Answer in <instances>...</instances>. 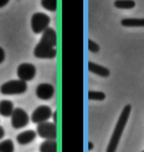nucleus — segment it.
Masks as SVG:
<instances>
[{
	"instance_id": "nucleus-10",
	"label": "nucleus",
	"mask_w": 144,
	"mask_h": 152,
	"mask_svg": "<svg viewBox=\"0 0 144 152\" xmlns=\"http://www.w3.org/2000/svg\"><path fill=\"white\" fill-rule=\"evenodd\" d=\"M34 55L37 58H55L57 52L56 48H49V47H44L40 43H37V46L35 47Z\"/></svg>"
},
{
	"instance_id": "nucleus-9",
	"label": "nucleus",
	"mask_w": 144,
	"mask_h": 152,
	"mask_svg": "<svg viewBox=\"0 0 144 152\" xmlns=\"http://www.w3.org/2000/svg\"><path fill=\"white\" fill-rule=\"evenodd\" d=\"M54 94H55V88L50 83H41L36 88V95L39 99L49 100L54 96Z\"/></svg>"
},
{
	"instance_id": "nucleus-6",
	"label": "nucleus",
	"mask_w": 144,
	"mask_h": 152,
	"mask_svg": "<svg viewBox=\"0 0 144 152\" xmlns=\"http://www.w3.org/2000/svg\"><path fill=\"white\" fill-rule=\"evenodd\" d=\"M51 116H52V110H51L50 106L41 105V106H37V108L34 110L31 120H32V123H35V124H40V123H45V121H47Z\"/></svg>"
},
{
	"instance_id": "nucleus-25",
	"label": "nucleus",
	"mask_w": 144,
	"mask_h": 152,
	"mask_svg": "<svg viewBox=\"0 0 144 152\" xmlns=\"http://www.w3.org/2000/svg\"><path fill=\"white\" fill-rule=\"evenodd\" d=\"M93 147H95V146H93V143H92V142L88 143V148H89V150H93Z\"/></svg>"
},
{
	"instance_id": "nucleus-11",
	"label": "nucleus",
	"mask_w": 144,
	"mask_h": 152,
	"mask_svg": "<svg viewBox=\"0 0 144 152\" xmlns=\"http://www.w3.org/2000/svg\"><path fill=\"white\" fill-rule=\"evenodd\" d=\"M36 131L34 130H26V131H22L16 136V141L20 143V145H29L30 142H32L36 139Z\"/></svg>"
},
{
	"instance_id": "nucleus-26",
	"label": "nucleus",
	"mask_w": 144,
	"mask_h": 152,
	"mask_svg": "<svg viewBox=\"0 0 144 152\" xmlns=\"http://www.w3.org/2000/svg\"><path fill=\"white\" fill-rule=\"evenodd\" d=\"M142 152H144V151H142Z\"/></svg>"
},
{
	"instance_id": "nucleus-2",
	"label": "nucleus",
	"mask_w": 144,
	"mask_h": 152,
	"mask_svg": "<svg viewBox=\"0 0 144 152\" xmlns=\"http://www.w3.org/2000/svg\"><path fill=\"white\" fill-rule=\"evenodd\" d=\"M26 89H27L26 82L21 80V79H16V80H9V82L4 83V84L0 87V92L5 95H13V94L25 93Z\"/></svg>"
},
{
	"instance_id": "nucleus-12",
	"label": "nucleus",
	"mask_w": 144,
	"mask_h": 152,
	"mask_svg": "<svg viewBox=\"0 0 144 152\" xmlns=\"http://www.w3.org/2000/svg\"><path fill=\"white\" fill-rule=\"evenodd\" d=\"M88 71L91 73H93V74L100 75V77H108V75H109V71L107 69V68L101 66V64L93 63V62L88 63Z\"/></svg>"
},
{
	"instance_id": "nucleus-15",
	"label": "nucleus",
	"mask_w": 144,
	"mask_h": 152,
	"mask_svg": "<svg viewBox=\"0 0 144 152\" xmlns=\"http://www.w3.org/2000/svg\"><path fill=\"white\" fill-rule=\"evenodd\" d=\"M40 152H57V142L56 140H45L40 147Z\"/></svg>"
},
{
	"instance_id": "nucleus-5",
	"label": "nucleus",
	"mask_w": 144,
	"mask_h": 152,
	"mask_svg": "<svg viewBox=\"0 0 144 152\" xmlns=\"http://www.w3.org/2000/svg\"><path fill=\"white\" fill-rule=\"evenodd\" d=\"M29 124V115L25 110H22L21 108L14 109L11 114V125L15 129H21Z\"/></svg>"
},
{
	"instance_id": "nucleus-13",
	"label": "nucleus",
	"mask_w": 144,
	"mask_h": 152,
	"mask_svg": "<svg viewBox=\"0 0 144 152\" xmlns=\"http://www.w3.org/2000/svg\"><path fill=\"white\" fill-rule=\"evenodd\" d=\"M122 25L126 27H144V18H128L122 20Z\"/></svg>"
},
{
	"instance_id": "nucleus-18",
	"label": "nucleus",
	"mask_w": 144,
	"mask_h": 152,
	"mask_svg": "<svg viewBox=\"0 0 144 152\" xmlns=\"http://www.w3.org/2000/svg\"><path fill=\"white\" fill-rule=\"evenodd\" d=\"M41 5L49 11H56L57 0H41Z\"/></svg>"
},
{
	"instance_id": "nucleus-7",
	"label": "nucleus",
	"mask_w": 144,
	"mask_h": 152,
	"mask_svg": "<svg viewBox=\"0 0 144 152\" xmlns=\"http://www.w3.org/2000/svg\"><path fill=\"white\" fill-rule=\"evenodd\" d=\"M36 74V67L31 63H21L18 67V77L19 79L27 82V80H32L35 78Z\"/></svg>"
},
{
	"instance_id": "nucleus-21",
	"label": "nucleus",
	"mask_w": 144,
	"mask_h": 152,
	"mask_svg": "<svg viewBox=\"0 0 144 152\" xmlns=\"http://www.w3.org/2000/svg\"><path fill=\"white\" fill-rule=\"evenodd\" d=\"M4 59H5V52L1 47H0V63H3Z\"/></svg>"
},
{
	"instance_id": "nucleus-23",
	"label": "nucleus",
	"mask_w": 144,
	"mask_h": 152,
	"mask_svg": "<svg viewBox=\"0 0 144 152\" xmlns=\"http://www.w3.org/2000/svg\"><path fill=\"white\" fill-rule=\"evenodd\" d=\"M4 135H5V131H4V129L0 126V140H1L4 137Z\"/></svg>"
},
{
	"instance_id": "nucleus-4",
	"label": "nucleus",
	"mask_w": 144,
	"mask_h": 152,
	"mask_svg": "<svg viewBox=\"0 0 144 152\" xmlns=\"http://www.w3.org/2000/svg\"><path fill=\"white\" fill-rule=\"evenodd\" d=\"M50 24V18L46 14L42 12H36L31 18V28L35 34H41L49 27Z\"/></svg>"
},
{
	"instance_id": "nucleus-16",
	"label": "nucleus",
	"mask_w": 144,
	"mask_h": 152,
	"mask_svg": "<svg viewBox=\"0 0 144 152\" xmlns=\"http://www.w3.org/2000/svg\"><path fill=\"white\" fill-rule=\"evenodd\" d=\"M114 6L118 9H133L135 6V3L133 0H116Z\"/></svg>"
},
{
	"instance_id": "nucleus-8",
	"label": "nucleus",
	"mask_w": 144,
	"mask_h": 152,
	"mask_svg": "<svg viewBox=\"0 0 144 152\" xmlns=\"http://www.w3.org/2000/svg\"><path fill=\"white\" fill-rule=\"evenodd\" d=\"M41 46L44 47H49V48H55L56 43H57V35L54 28L47 27L45 31L42 32V37L39 42Z\"/></svg>"
},
{
	"instance_id": "nucleus-1",
	"label": "nucleus",
	"mask_w": 144,
	"mask_h": 152,
	"mask_svg": "<svg viewBox=\"0 0 144 152\" xmlns=\"http://www.w3.org/2000/svg\"><path fill=\"white\" fill-rule=\"evenodd\" d=\"M131 111H132V106L131 105H126L124 109L120 113V115L118 118V121L114 126V130H113L112 134V137L109 140V143L107 146V151L106 152H116L117 147H118V143L120 141V136H122L123 131H124V127L128 123V119H129L131 115Z\"/></svg>"
},
{
	"instance_id": "nucleus-24",
	"label": "nucleus",
	"mask_w": 144,
	"mask_h": 152,
	"mask_svg": "<svg viewBox=\"0 0 144 152\" xmlns=\"http://www.w3.org/2000/svg\"><path fill=\"white\" fill-rule=\"evenodd\" d=\"M52 118H54V123L56 124V121H57V113H56V111L52 114Z\"/></svg>"
},
{
	"instance_id": "nucleus-22",
	"label": "nucleus",
	"mask_w": 144,
	"mask_h": 152,
	"mask_svg": "<svg viewBox=\"0 0 144 152\" xmlns=\"http://www.w3.org/2000/svg\"><path fill=\"white\" fill-rule=\"evenodd\" d=\"M7 3H9V0H0V7H3L5 6Z\"/></svg>"
},
{
	"instance_id": "nucleus-19",
	"label": "nucleus",
	"mask_w": 144,
	"mask_h": 152,
	"mask_svg": "<svg viewBox=\"0 0 144 152\" xmlns=\"http://www.w3.org/2000/svg\"><path fill=\"white\" fill-rule=\"evenodd\" d=\"M106 94L103 92H96V90H89L88 99L89 100H104Z\"/></svg>"
},
{
	"instance_id": "nucleus-17",
	"label": "nucleus",
	"mask_w": 144,
	"mask_h": 152,
	"mask_svg": "<svg viewBox=\"0 0 144 152\" xmlns=\"http://www.w3.org/2000/svg\"><path fill=\"white\" fill-rule=\"evenodd\" d=\"M14 142L11 140H4L0 142V152H14Z\"/></svg>"
},
{
	"instance_id": "nucleus-20",
	"label": "nucleus",
	"mask_w": 144,
	"mask_h": 152,
	"mask_svg": "<svg viewBox=\"0 0 144 152\" xmlns=\"http://www.w3.org/2000/svg\"><path fill=\"white\" fill-rule=\"evenodd\" d=\"M88 50L92 52V53H97L98 51H100V46L95 42V41H92V40H89L88 41Z\"/></svg>"
},
{
	"instance_id": "nucleus-3",
	"label": "nucleus",
	"mask_w": 144,
	"mask_h": 152,
	"mask_svg": "<svg viewBox=\"0 0 144 152\" xmlns=\"http://www.w3.org/2000/svg\"><path fill=\"white\" fill-rule=\"evenodd\" d=\"M36 134L39 135L41 139H45V140H56L57 126L55 123H49V121L40 123V124H37Z\"/></svg>"
},
{
	"instance_id": "nucleus-14",
	"label": "nucleus",
	"mask_w": 144,
	"mask_h": 152,
	"mask_svg": "<svg viewBox=\"0 0 144 152\" xmlns=\"http://www.w3.org/2000/svg\"><path fill=\"white\" fill-rule=\"evenodd\" d=\"M14 111V104L10 100H1L0 102V115L1 116H11Z\"/></svg>"
}]
</instances>
